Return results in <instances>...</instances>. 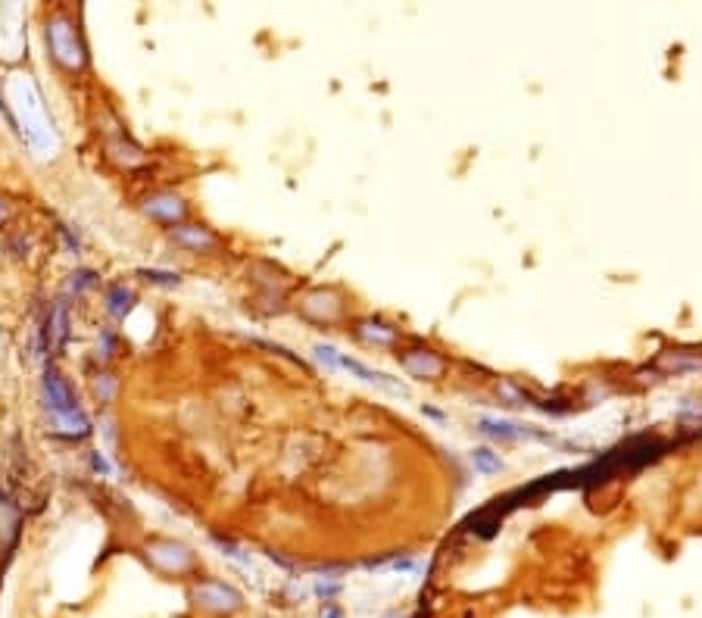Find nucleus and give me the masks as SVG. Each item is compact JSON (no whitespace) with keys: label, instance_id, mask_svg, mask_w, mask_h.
<instances>
[{"label":"nucleus","instance_id":"f257e3e1","mask_svg":"<svg viewBox=\"0 0 702 618\" xmlns=\"http://www.w3.org/2000/svg\"><path fill=\"white\" fill-rule=\"evenodd\" d=\"M47 44H50V54L54 60L66 69H82L88 63L85 57V47L78 41V32H75V22L69 16H54L47 22Z\"/></svg>","mask_w":702,"mask_h":618},{"label":"nucleus","instance_id":"f03ea898","mask_svg":"<svg viewBox=\"0 0 702 618\" xmlns=\"http://www.w3.org/2000/svg\"><path fill=\"white\" fill-rule=\"evenodd\" d=\"M191 603L213 615H231L244 606V597L225 581H200L191 587Z\"/></svg>","mask_w":702,"mask_h":618},{"label":"nucleus","instance_id":"7ed1b4c3","mask_svg":"<svg viewBox=\"0 0 702 618\" xmlns=\"http://www.w3.org/2000/svg\"><path fill=\"white\" fill-rule=\"evenodd\" d=\"M147 559L160 569L163 575H185L191 572L197 559L188 547L175 544V540H150L147 544Z\"/></svg>","mask_w":702,"mask_h":618},{"label":"nucleus","instance_id":"20e7f679","mask_svg":"<svg viewBox=\"0 0 702 618\" xmlns=\"http://www.w3.org/2000/svg\"><path fill=\"white\" fill-rule=\"evenodd\" d=\"M44 394H47V403L54 409V416H66V412H78L75 406V394L66 384V378L57 372V369H47L44 372Z\"/></svg>","mask_w":702,"mask_h":618},{"label":"nucleus","instance_id":"39448f33","mask_svg":"<svg viewBox=\"0 0 702 618\" xmlns=\"http://www.w3.org/2000/svg\"><path fill=\"white\" fill-rule=\"evenodd\" d=\"M144 213H150L153 219H163V222H175L185 216V203L172 194H153L144 200Z\"/></svg>","mask_w":702,"mask_h":618},{"label":"nucleus","instance_id":"423d86ee","mask_svg":"<svg viewBox=\"0 0 702 618\" xmlns=\"http://www.w3.org/2000/svg\"><path fill=\"white\" fill-rule=\"evenodd\" d=\"M69 338V309L66 303H54L50 309V322H47V341H50V350H60Z\"/></svg>","mask_w":702,"mask_h":618},{"label":"nucleus","instance_id":"0eeeda50","mask_svg":"<svg viewBox=\"0 0 702 618\" xmlns=\"http://www.w3.org/2000/svg\"><path fill=\"white\" fill-rule=\"evenodd\" d=\"M172 238H175L178 244L191 247V250H216V244H219V241L210 235V231L197 228V225H178V228H172Z\"/></svg>","mask_w":702,"mask_h":618},{"label":"nucleus","instance_id":"6e6552de","mask_svg":"<svg viewBox=\"0 0 702 618\" xmlns=\"http://www.w3.org/2000/svg\"><path fill=\"white\" fill-rule=\"evenodd\" d=\"M403 363H406V369L412 375H422V378H434V375L444 372V363H440V359L431 356V353H409Z\"/></svg>","mask_w":702,"mask_h":618},{"label":"nucleus","instance_id":"1a4fd4ad","mask_svg":"<svg viewBox=\"0 0 702 618\" xmlns=\"http://www.w3.org/2000/svg\"><path fill=\"white\" fill-rule=\"evenodd\" d=\"M303 306H306L309 316H328V319H331V316L337 313V303H334L331 294H309Z\"/></svg>","mask_w":702,"mask_h":618},{"label":"nucleus","instance_id":"9d476101","mask_svg":"<svg viewBox=\"0 0 702 618\" xmlns=\"http://www.w3.org/2000/svg\"><path fill=\"white\" fill-rule=\"evenodd\" d=\"M132 303H135V294L132 291H128L125 285H116L113 291H110V313L113 316H125L128 313V309H132Z\"/></svg>","mask_w":702,"mask_h":618},{"label":"nucleus","instance_id":"9b49d317","mask_svg":"<svg viewBox=\"0 0 702 618\" xmlns=\"http://www.w3.org/2000/svg\"><path fill=\"white\" fill-rule=\"evenodd\" d=\"M472 462H475V469H478V472H484V475H490V472H500V459L493 456L487 447L475 450V453H472Z\"/></svg>","mask_w":702,"mask_h":618},{"label":"nucleus","instance_id":"f8f14e48","mask_svg":"<svg viewBox=\"0 0 702 618\" xmlns=\"http://www.w3.org/2000/svg\"><path fill=\"white\" fill-rule=\"evenodd\" d=\"M362 334H366V338H372V341H384V344H390L394 341V331H381V325H362Z\"/></svg>","mask_w":702,"mask_h":618},{"label":"nucleus","instance_id":"ddd939ff","mask_svg":"<svg viewBox=\"0 0 702 618\" xmlns=\"http://www.w3.org/2000/svg\"><path fill=\"white\" fill-rule=\"evenodd\" d=\"M147 281H156V285H178V275H169V272H141Z\"/></svg>","mask_w":702,"mask_h":618},{"label":"nucleus","instance_id":"4468645a","mask_svg":"<svg viewBox=\"0 0 702 618\" xmlns=\"http://www.w3.org/2000/svg\"><path fill=\"white\" fill-rule=\"evenodd\" d=\"M97 394H100V400L113 397V378L110 375H103V381H97Z\"/></svg>","mask_w":702,"mask_h":618},{"label":"nucleus","instance_id":"2eb2a0df","mask_svg":"<svg viewBox=\"0 0 702 618\" xmlns=\"http://www.w3.org/2000/svg\"><path fill=\"white\" fill-rule=\"evenodd\" d=\"M316 353H319V359H328L331 366H334V363H341V356H334V350H331V347H316Z\"/></svg>","mask_w":702,"mask_h":618},{"label":"nucleus","instance_id":"dca6fc26","mask_svg":"<svg viewBox=\"0 0 702 618\" xmlns=\"http://www.w3.org/2000/svg\"><path fill=\"white\" fill-rule=\"evenodd\" d=\"M322 618H341V609H337V606H325Z\"/></svg>","mask_w":702,"mask_h":618},{"label":"nucleus","instance_id":"f3484780","mask_svg":"<svg viewBox=\"0 0 702 618\" xmlns=\"http://www.w3.org/2000/svg\"><path fill=\"white\" fill-rule=\"evenodd\" d=\"M0 219H4V210H0Z\"/></svg>","mask_w":702,"mask_h":618}]
</instances>
